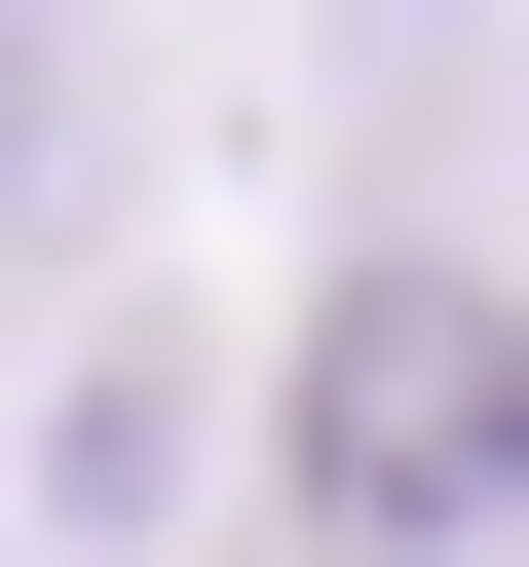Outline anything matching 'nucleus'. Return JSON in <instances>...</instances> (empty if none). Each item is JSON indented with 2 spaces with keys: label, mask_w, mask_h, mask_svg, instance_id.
Listing matches in <instances>:
<instances>
[{
  "label": "nucleus",
  "mask_w": 529,
  "mask_h": 567,
  "mask_svg": "<svg viewBox=\"0 0 529 567\" xmlns=\"http://www.w3.org/2000/svg\"><path fill=\"white\" fill-rule=\"evenodd\" d=\"M264 492L303 529H529V303L454 227H378L341 303H303V416H264Z\"/></svg>",
  "instance_id": "nucleus-1"
}]
</instances>
